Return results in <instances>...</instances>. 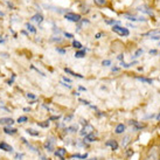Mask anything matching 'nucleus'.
<instances>
[{
  "mask_svg": "<svg viewBox=\"0 0 160 160\" xmlns=\"http://www.w3.org/2000/svg\"><path fill=\"white\" fill-rule=\"evenodd\" d=\"M112 31L115 33H117L118 35H120V36H128V34H130L128 28H124V27H122L119 25H113L112 26Z\"/></svg>",
  "mask_w": 160,
  "mask_h": 160,
  "instance_id": "obj_1",
  "label": "nucleus"
},
{
  "mask_svg": "<svg viewBox=\"0 0 160 160\" xmlns=\"http://www.w3.org/2000/svg\"><path fill=\"white\" fill-rule=\"evenodd\" d=\"M147 160H160V151L157 147H152L149 151Z\"/></svg>",
  "mask_w": 160,
  "mask_h": 160,
  "instance_id": "obj_2",
  "label": "nucleus"
},
{
  "mask_svg": "<svg viewBox=\"0 0 160 160\" xmlns=\"http://www.w3.org/2000/svg\"><path fill=\"white\" fill-rule=\"evenodd\" d=\"M64 17H65V19H68V20H70V21L73 22L81 21V15L76 14V13H65Z\"/></svg>",
  "mask_w": 160,
  "mask_h": 160,
  "instance_id": "obj_3",
  "label": "nucleus"
},
{
  "mask_svg": "<svg viewBox=\"0 0 160 160\" xmlns=\"http://www.w3.org/2000/svg\"><path fill=\"white\" fill-rule=\"evenodd\" d=\"M124 18H126L131 21H146V19L144 17H134V15H130V14H124Z\"/></svg>",
  "mask_w": 160,
  "mask_h": 160,
  "instance_id": "obj_4",
  "label": "nucleus"
},
{
  "mask_svg": "<svg viewBox=\"0 0 160 160\" xmlns=\"http://www.w3.org/2000/svg\"><path fill=\"white\" fill-rule=\"evenodd\" d=\"M92 131H94V128L91 126V125H89V124H86L84 128H82V131L80 132L82 136H88V134H90V133H92Z\"/></svg>",
  "mask_w": 160,
  "mask_h": 160,
  "instance_id": "obj_5",
  "label": "nucleus"
},
{
  "mask_svg": "<svg viewBox=\"0 0 160 160\" xmlns=\"http://www.w3.org/2000/svg\"><path fill=\"white\" fill-rule=\"evenodd\" d=\"M0 149H2V151H5V152H12L13 151V147H12L11 145H8L7 143H5V141L0 143Z\"/></svg>",
  "mask_w": 160,
  "mask_h": 160,
  "instance_id": "obj_6",
  "label": "nucleus"
},
{
  "mask_svg": "<svg viewBox=\"0 0 160 160\" xmlns=\"http://www.w3.org/2000/svg\"><path fill=\"white\" fill-rule=\"evenodd\" d=\"M55 154L59 157V158H61V159H64V157H65V154H67V149H56V152H55Z\"/></svg>",
  "mask_w": 160,
  "mask_h": 160,
  "instance_id": "obj_7",
  "label": "nucleus"
},
{
  "mask_svg": "<svg viewBox=\"0 0 160 160\" xmlns=\"http://www.w3.org/2000/svg\"><path fill=\"white\" fill-rule=\"evenodd\" d=\"M105 145H107V146H110V147L113 149V151L118 149V144H117V141H116V140H107Z\"/></svg>",
  "mask_w": 160,
  "mask_h": 160,
  "instance_id": "obj_8",
  "label": "nucleus"
},
{
  "mask_svg": "<svg viewBox=\"0 0 160 160\" xmlns=\"http://www.w3.org/2000/svg\"><path fill=\"white\" fill-rule=\"evenodd\" d=\"M64 71L67 73V74H70L71 76H74V77H78V78H83V76L80 74H77V73H74L71 69H69V68H64Z\"/></svg>",
  "mask_w": 160,
  "mask_h": 160,
  "instance_id": "obj_9",
  "label": "nucleus"
},
{
  "mask_svg": "<svg viewBox=\"0 0 160 160\" xmlns=\"http://www.w3.org/2000/svg\"><path fill=\"white\" fill-rule=\"evenodd\" d=\"M44 149H47V151H49V152H52V151L54 149L53 141H52V140H47V141L44 143Z\"/></svg>",
  "mask_w": 160,
  "mask_h": 160,
  "instance_id": "obj_10",
  "label": "nucleus"
},
{
  "mask_svg": "<svg viewBox=\"0 0 160 160\" xmlns=\"http://www.w3.org/2000/svg\"><path fill=\"white\" fill-rule=\"evenodd\" d=\"M32 20L34 22H36V23H41V22L43 21V17L41 14H35L32 18Z\"/></svg>",
  "mask_w": 160,
  "mask_h": 160,
  "instance_id": "obj_11",
  "label": "nucleus"
},
{
  "mask_svg": "<svg viewBox=\"0 0 160 160\" xmlns=\"http://www.w3.org/2000/svg\"><path fill=\"white\" fill-rule=\"evenodd\" d=\"M13 123H14V120L12 118H1L0 119V124H10V125H12Z\"/></svg>",
  "mask_w": 160,
  "mask_h": 160,
  "instance_id": "obj_12",
  "label": "nucleus"
},
{
  "mask_svg": "<svg viewBox=\"0 0 160 160\" xmlns=\"http://www.w3.org/2000/svg\"><path fill=\"white\" fill-rule=\"evenodd\" d=\"M138 11L144 12V13H147L149 15H153V12L149 11V7H146V6H141V7H138Z\"/></svg>",
  "mask_w": 160,
  "mask_h": 160,
  "instance_id": "obj_13",
  "label": "nucleus"
},
{
  "mask_svg": "<svg viewBox=\"0 0 160 160\" xmlns=\"http://www.w3.org/2000/svg\"><path fill=\"white\" fill-rule=\"evenodd\" d=\"M124 130H125V125H123V124H118L115 132H116L117 134H120V133H123V132H124Z\"/></svg>",
  "mask_w": 160,
  "mask_h": 160,
  "instance_id": "obj_14",
  "label": "nucleus"
},
{
  "mask_svg": "<svg viewBox=\"0 0 160 160\" xmlns=\"http://www.w3.org/2000/svg\"><path fill=\"white\" fill-rule=\"evenodd\" d=\"M84 56H86V50H83V49H81V50H78V52L75 53V57L76 59H82Z\"/></svg>",
  "mask_w": 160,
  "mask_h": 160,
  "instance_id": "obj_15",
  "label": "nucleus"
},
{
  "mask_svg": "<svg viewBox=\"0 0 160 160\" xmlns=\"http://www.w3.org/2000/svg\"><path fill=\"white\" fill-rule=\"evenodd\" d=\"M26 132L28 133V134H31V136H34V137H36V136H39L40 133H39V131H35V130H33V128H27L26 130Z\"/></svg>",
  "mask_w": 160,
  "mask_h": 160,
  "instance_id": "obj_16",
  "label": "nucleus"
},
{
  "mask_svg": "<svg viewBox=\"0 0 160 160\" xmlns=\"http://www.w3.org/2000/svg\"><path fill=\"white\" fill-rule=\"evenodd\" d=\"M4 131H5V133H7V134H15V133H17V130H15V128H4Z\"/></svg>",
  "mask_w": 160,
  "mask_h": 160,
  "instance_id": "obj_17",
  "label": "nucleus"
},
{
  "mask_svg": "<svg viewBox=\"0 0 160 160\" xmlns=\"http://www.w3.org/2000/svg\"><path fill=\"white\" fill-rule=\"evenodd\" d=\"M160 34V29H158V31H151V32H149V33H145L144 35L145 36H154V35H159Z\"/></svg>",
  "mask_w": 160,
  "mask_h": 160,
  "instance_id": "obj_18",
  "label": "nucleus"
},
{
  "mask_svg": "<svg viewBox=\"0 0 160 160\" xmlns=\"http://www.w3.org/2000/svg\"><path fill=\"white\" fill-rule=\"evenodd\" d=\"M128 143H130V136H126L125 138L123 139V141H122V146L123 147H126L128 145Z\"/></svg>",
  "mask_w": 160,
  "mask_h": 160,
  "instance_id": "obj_19",
  "label": "nucleus"
},
{
  "mask_svg": "<svg viewBox=\"0 0 160 160\" xmlns=\"http://www.w3.org/2000/svg\"><path fill=\"white\" fill-rule=\"evenodd\" d=\"M137 80L141 81V82H145V83H149V84H152V80H149V78H145V77H137Z\"/></svg>",
  "mask_w": 160,
  "mask_h": 160,
  "instance_id": "obj_20",
  "label": "nucleus"
},
{
  "mask_svg": "<svg viewBox=\"0 0 160 160\" xmlns=\"http://www.w3.org/2000/svg\"><path fill=\"white\" fill-rule=\"evenodd\" d=\"M86 140H88V141H95V140H96V137H95L92 133H90V134L86 136Z\"/></svg>",
  "mask_w": 160,
  "mask_h": 160,
  "instance_id": "obj_21",
  "label": "nucleus"
},
{
  "mask_svg": "<svg viewBox=\"0 0 160 160\" xmlns=\"http://www.w3.org/2000/svg\"><path fill=\"white\" fill-rule=\"evenodd\" d=\"M73 47H75L76 49H81V48H82V44H81V42L74 40V41H73Z\"/></svg>",
  "mask_w": 160,
  "mask_h": 160,
  "instance_id": "obj_22",
  "label": "nucleus"
},
{
  "mask_svg": "<svg viewBox=\"0 0 160 160\" xmlns=\"http://www.w3.org/2000/svg\"><path fill=\"white\" fill-rule=\"evenodd\" d=\"M28 120V118L26 117V116H21V117L18 118V123H26Z\"/></svg>",
  "mask_w": 160,
  "mask_h": 160,
  "instance_id": "obj_23",
  "label": "nucleus"
},
{
  "mask_svg": "<svg viewBox=\"0 0 160 160\" xmlns=\"http://www.w3.org/2000/svg\"><path fill=\"white\" fill-rule=\"evenodd\" d=\"M26 27H27V29H28V31H31L32 33H35V32H36V29H35V28L33 27L32 25H29V23H26Z\"/></svg>",
  "mask_w": 160,
  "mask_h": 160,
  "instance_id": "obj_24",
  "label": "nucleus"
},
{
  "mask_svg": "<svg viewBox=\"0 0 160 160\" xmlns=\"http://www.w3.org/2000/svg\"><path fill=\"white\" fill-rule=\"evenodd\" d=\"M38 125L41 126V128H48V126H49V122L47 120V122H44V123H38Z\"/></svg>",
  "mask_w": 160,
  "mask_h": 160,
  "instance_id": "obj_25",
  "label": "nucleus"
},
{
  "mask_svg": "<svg viewBox=\"0 0 160 160\" xmlns=\"http://www.w3.org/2000/svg\"><path fill=\"white\" fill-rule=\"evenodd\" d=\"M95 4L98 6H103L105 4V0H95Z\"/></svg>",
  "mask_w": 160,
  "mask_h": 160,
  "instance_id": "obj_26",
  "label": "nucleus"
},
{
  "mask_svg": "<svg viewBox=\"0 0 160 160\" xmlns=\"http://www.w3.org/2000/svg\"><path fill=\"white\" fill-rule=\"evenodd\" d=\"M67 130L70 131V132H75V131H77V126H70V128H68Z\"/></svg>",
  "mask_w": 160,
  "mask_h": 160,
  "instance_id": "obj_27",
  "label": "nucleus"
},
{
  "mask_svg": "<svg viewBox=\"0 0 160 160\" xmlns=\"http://www.w3.org/2000/svg\"><path fill=\"white\" fill-rule=\"evenodd\" d=\"M136 62H133V63H124V62H122V65L123 67H125V68H128V67H131L132 64H134Z\"/></svg>",
  "mask_w": 160,
  "mask_h": 160,
  "instance_id": "obj_28",
  "label": "nucleus"
},
{
  "mask_svg": "<svg viewBox=\"0 0 160 160\" xmlns=\"http://www.w3.org/2000/svg\"><path fill=\"white\" fill-rule=\"evenodd\" d=\"M143 53H144V50H143V49H138V50L136 52V55H134V56H136V57H138L139 55H140V54H143Z\"/></svg>",
  "mask_w": 160,
  "mask_h": 160,
  "instance_id": "obj_29",
  "label": "nucleus"
},
{
  "mask_svg": "<svg viewBox=\"0 0 160 160\" xmlns=\"http://www.w3.org/2000/svg\"><path fill=\"white\" fill-rule=\"evenodd\" d=\"M27 98H31V99H36V96L33 95V94H27Z\"/></svg>",
  "mask_w": 160,
  "mask_h": 160,
  "instance_id": "obj_30",
  "label": "nucleus"
},
{
  "mask_svg": "<svg viewBox=\"0 0 160 160\" xmlns=\"http://www.w3.org/2000/svg\"><path fill=\"white\" fill-rule=\"evenodd\" d=\"M102 64H103V65H110V64H111V61L105 60V61H103V62H102Z\"/></svg>",
  "mask_w": 160,
  "mask_h": 160,
  "instance_id": "obj_31",
  "label": "nucleus"
},
{
  "mask_svg": "<svg viewBox=\"0 0 160 160\" xmlns=\"http://www.w3.org/2000/svg\"><path fill=\"white\" fill-rule=\"evenodd\" d=\"M107 23H110V25H115V23H118V22L115 21V20H107Z\"/></svg>",
  "mask_w": 160,
  "mask_h": 160,
  "instance_id": "obj_32",
  "label": "nucleus"
},
{
  "mask_svg": "<svg viewBox=\"0 0 160 160\" xmlns=\"http://www.w3.org/2000/svg\"><path fill=\"white\" fill-rule=\"evenodd\" d=\"M56 50H57L59 53H61V54H64V53H65V50H64V49H61V48H56Z\"/></svg>",
  "mask_w": 160,
  "mask_h": 160,
  "instance_id": "obj_33",
  "label": "nucleus"
},
{
  "mask_svg": "<svg viewBox=\"0 0 160 160\" xmlns=\"http://www.w3.org/2000/svg\"><path fill=\"white\" fill-rule=\"evenodd\" d=\"M59 118H60V116H53V117H50L49 120H57Z\"/></svg>",
  "mask_w": 160,
  "mask_h": 160,
  "instance_id": "obj_34",
  "label": "nucleus"
},
{
  "mask_svg": "<svg viewBox=\"0 0 160 160\" xmlns=\"http://www.w3.org/2000/svg\"><path fill=\"white\" fill-rule=\"evenodd\" d=\"M64 35H65L67 38H69V39H71V38H73V34H70V33H65Z\"/></svg>",
  "mask_w": 160,
  "mask_h": 160,
  "instance_id": "obj_35",
  "label": "nucleus"
},
{
  "mask_svg": "<svg viewBox=\"0 0 160 160\" xmlns=\"http://www.w3.org/2000/svg\"><path fill=\"white\" fill-rule=\"evenodd\" d=\"M80 102H82L83 104H86V105H89V102H88V101H83V99H80Z\"/></svg>",
  "mask_w": 160,
  "mask_h": 160,
  "instance_id": "obj_36",
  "label": "nucleus"
},
{
  "mask_svg": "<svg viewBox=\"0 0 160 160\" xmlns=\"http://www.w3.org/2000/svg\"><path fill=\"white\" fill-rule=\"evenodd\" d=\"M61 84H62V86H67L68 89H70V88H71V86H69V84H65V83H63V82H62Z\"/></svg>",
  "mask_w": 160,
  "mask_h": 160,
  "instance_id": "obj_37",
  "label": "nucleus"
},
{
  "mask_svg": "<svg viewBox=\"0 0 160 160\" xmlns=\"http://www.w3.org/2000/svg\"><path fill=\"white\" fill-rule=\"evenodd\" d=\"M73 118V116H68V117H65V122H68V120H70Z\"/></svg>",
  "mask_w": 160,
  "mask_h": 160,
  "instance_id": "obj_38",
  "label": "nucleus"
},
{
  "mask_svg": "<svg viewBox=\"0 0 160 160\" xmlns=\"http://www.w3.org/2000/svg\"><path fill=\"white\" fill-rule=\"evenodd\" d=\"M63 80H64V81H65V82H69V83H70V82H71V81H70V80H69V78H67V77H63Z\"/></svg>",
  "mask_w": 160,
  "mask_h": 160,
  "instance_id": "obj_39",
  "label": "nucleus"
},
{
  "mask_svg": "<svg viewBox=\"0 0 160 160\" xmlns=\"http://www.w3.org/2000/svg\"><path fill=\"white\" fill-rule=\"evenodd\" d=\"M101 36H102V34H101V33H98V34L96 35V39H99Z\"/></svg>",
  "mask_w": 160,
  "mask_h": 160,
  "instance_id": "obj_40",
  "label": "nucleus"
},
{
  "mask_svg": "<svg viewBox=\"0 0 160 160\" xmlns=\"http://www.w3.org/2000/svg\"><path fill=\"white\" fill-rule=\"evenodd\" d=\"M123 59H124V56H123V55H119V56H118V60H123Z\"/></svg>",
  "mask_w": 160,
  "mask_h": 160,
  "instance_id": "obj_41",
  "label": "nucleus"
},
{
  "mask_svg": "<svg viewBox=\"0 0 160 160\" xmlns=\"http://www.w3.org/2000/svg\"><path fill=\"white\" fill-rule=\"evenodd\" d=\"M131 154H133V151H128V155H131Z\"/></svg>",
  "mask_w": 160,
  "mask_h": 160,
  "instance_id": "obj_42",
  "label": "nucleus"
},
{
  "mask_svg": "<svg viewBox=\"0 0 160 160\" xmlns=\"http://www.w3.org/2000/svg\"><path fill=\"white\" fill-rule=\"evenodd\" d=\"M80 90H83V91H86V88H83V86H80Z\"/></svg>",
  "mask_w": 160,
  "mask_h": 160,
  "instance_id": "obj_43",
  "label": "nucleus"
},
{
  "mask_svg": "<svg viewBox=\"0 0 160 160\" xmlns=\"http://www.w3.org/2000/svg\"><path fill=\"white\" fill-rule=\"evenodd\" d=\"M157 52L155 50H149V54H155Z\"/></svg>",
  "mask_w": 160,
  "mask_h": 160,
  "instance_id": "obj_44",
  "label": "nucleus"
},
{
  "mask_svg": "<svg viewBox=\"0 0 160 160\" xmlns=\"http://www.w3.org/2000/svg\"><path fill=\"white\" fill-rule=\"evenodd\" d=\"M157 119H158V120H160V113L158 115V116H157Z\"/></svg>",
  "mask_w": 160,
  "mask_h": 160,
  "instance_id": "obj_45",
  "label": "nucleus"
},
{
  "mask_svg": "<svg viewBox=\"0 0 160 160\" xmlns=\"http://www.w3.org/2000/svg\"><path fill=\"white\" fill-rule=\"evenodd\" d=\"M88 160H98L97 158H92V159H88Z\"/></svg>",
  "mask_w": 160,
  "mask_h": 160,
  "instance_id": "obj_46",
  "label": "nucleus"
},
{
  "mask_svg": "<svg viewBox=\"0 0 160 160\" xmlns=\"http://www.w3.org/2000/svg\"><path fill=\"white\" fill-rule=\"evenodd\" d=\"M159 151H160V149H159Z\"/></svg>",
  "mask_w": 160,
  "mask_h": 160,
  "instance_id": "obj_47",
  "label": "nucleus"
}]
</instances>
